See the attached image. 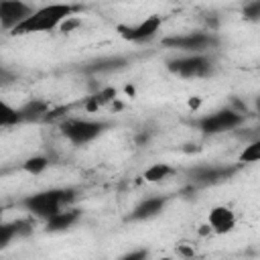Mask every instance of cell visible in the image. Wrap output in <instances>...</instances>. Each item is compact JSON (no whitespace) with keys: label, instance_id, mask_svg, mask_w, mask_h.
I'll list each match as a JSON object with an SVG mask.
<instances>
[{"label":"cell","instance_id":"cell-1","mask_svg":"<svg viewBox=\"0 0 260 260\" xmlns=\"http://www.w3.org/2000/svg\"><path fill=\"white\" fill-rule=\"evenodd\" d=\"M79 10H81V6L67 4V2H55V4L41 6L28 18H24L20 24H16L12 28V35H32V32H47V30L59 28V24L65 18L73 16Z\"/></svg>","mask_w":260,"mask_h":260},{"label":"cell","instance_id":"cell-2","mask_svg":"<svg viewBox=\"0 0 260 260\" xmlns=\"http://www.w3.org/2000/svg\"><path fill=\"white\" fill-rule=\"evenodd\" d=\"M77 197V191L73 187H61V189H47V191H39L32 195H26L20 205L35 217L39 219H47L53 213L69 207Z\"/></svg>","mask_w":260,"mask_h":260},{"label":"cell","instance_id":"cell-3","mask_svg":"<svg viewBox=\"0 0 260 260\" xmlns=\"http://www.w3.org/2000/svg\"><path fill=\"white\" fill-rule=\"evenodd\" d=\"M61 134L75 146H83L91 140H95L106 128V122L100 120H85V118H65L61 122Z\"/></svg>","mask_w":260,"mask_h":260},{"label":"cell","instance_id":"cell-4","mask_svg":"<svg viewBox=\"0 0 260 260\" xmlns=\"http://www.w3.org/2000/svg\"><path fill=\"white\" fill-rule=\"evenodd\" d=\"M246 114L234 110V108H221L217 112L205 114L199 120H195V126L203 132V134H221V132H230L236 130L244 124Z\"/></svg>","mask_w":260,"mask_h":260},{"label":"cell","instance_id":"cell-5","mask_svg":"<svg viewBox=\"0 0 260 260\" xmlns=\"http://www.w3.org/2000/svg\"><path fill=\"white\" fill-rule=\"evenodd\" d=\"M167 69L179 77H207L213 73V61L205 53H189L169 59Z\"/></svg>","mask_w":260,"mask_h":260},{"label":"cell","instance_id":"cell-6","mask_svg":"<svg viewBox=\"0 0 260 260\" xmlns=\"http://www.w3.org/2000/svg\"><path fill=\"white\" fill-rule=\"evenodd\" d=\"M219 39L215 37V32H205V30H197V32H187V35H177V37H167L162 39V45L169 49H179L185 53H205L213 47H217Z\"/></svg>","mask_w":260,"mask_h":260},{"label":"cell","instance_id":"cell-7","mask_svg":"<svg viewBox=\"0 0 260 260\" xmlns=\"http://www.w3.org/2000/svg\"><path fill=\"white\" fill-rule=\"evenodd\" d=\"M160 24H162V18L158 14H150L146 16L142 22L134 24V26H128V24H118L116 30L118 35L124 39V41H130V43H146L150 41L152 37H156V32L160 30Z\"/></svg>","mask_w":260,"mask_h":260},{"label":"cell","instance_id":"cell-8","mask_svg":"<svg viewBox=\"0 0 260 260\" xmlns=\"http://www.w3.org/2000/svg\"><path fill=\"white\" fill-rule=\"evenodd\" d=\"M238 167H215V165H197L187 169V177L197 183V185H217L225 179H230L232 175H236Z\"/></svg>","mask_w":260,"mask_h":260},{"label":"cell","instance_id":"cell-9","mask_svg":"<svg viewBox=\"0 0 260 260\" xmlns=\"http://www.w3.org/2000/svg\"><path fill=\"white\" fill-rule=\"evenodd\" d=\"M32 12L35 8L22 0H0V24L4 30H12Z\"/></svg>","mask_w":260,"mask_h":260},{"label":"cell","instance_id":"cell-10","mask_svg":"<svg viewBox=\"0 0 260 260\" xmlns=\"http://www.w3.org/2000/svg\"><path fill=\"white\" fill-rule=\"evenodd\" d=\"M167 201H169V197H146V199H142L134 209H132V213L128 215V219H132V221H146V219H152V217H156L162 209H165V205H167Z\"/></svg>","mask_w":260,"mask_h":260},{"label":"cell","instance_id":"cell-11","mask_svg":"<svg viewBox=\"0 0 260 260\" xmlns=\"http://www.w3.org/2000/svg\"><path fill=\"white\" fill-rule=\"evenodd\" d=\"M207 223L211 225V232L215 234H228L236 228V215L230 207L225 205H217L209 211L207 215Z\"/></svg>","mask_w":260,"mask_h":260},{"label":"cell","instance_id":"cell-12","mask_svg":"<svg viewBox=\"0 0 260 260\" xmlns=\"http://www.w3.org/2000/svg\"><path fill=\"white\" fill-rule=\"evenodd\" d=\"M81 217V211L79 209H75V207H65V209H61V211H57V213H53L51 217H47L45 219V230L47 232H65V230H69L77 219Z\"/></svg>","mask_w":260,"mask_h":260},{"label":"cell","instance_id":"cell-13","mask_svg":"<svg viewBox=\"0 0 260 260\" xmlns=\"http://www.w3.org/2000/svg\"><path fill=\"white\" fill-rule=\"evenodd\" d=\"M126 65H128L126 57H118V55L116 57H100V59L91 61L85 67V71L87 73H110V71H118V69H122Z\"/></svg>","mask_w":260,"mask_h":260},{"label":"cell","instance_id":"cell-14","mask_svg":"<svg viewBox=\"0 0 260 260\" xmlns=\"http://www.w3.org/2000/svg\"><path fill=\"white\" fill-rule=\"evenodd\" d=\"M18 110H20L22 122H39V120H45V116L49 114L51 108L45 100H30L24 106H20Z\"/></svg>","mask_w":260,"mask_h":260},{"label":"cell","instance_id":"cell-15","mask_svg":"<svg viewBox=\"0 0 260 260\" xmlns=\"http://www.w3.org/2000/svg\"><path fill=\"white\" fill-rule=\"evenodd\" d=\"M116 95H118V91H116L114 87H98V89L85 100V106H83V108H85L87 112H95V110H100V108L112 104V102L116 100Z\"/></svg>","mask_w":260,"mask_h":260},{"label":"cell","instance_id":"cell-16","mask_svg":"<svg viewBox=\"0 0 260 260\" xmlns=\"http://www.w3.org/2000/svg\"><path fill=\"white\" fill-rule=\"evenodd\" d=\"M173 173H175V169L169 167L167 162H154V165H150V167L142 173V179H144L146 183H160V181H165L167 177H171Z\"/></svg>","mask_w":260,"mask_h":260},{"label":"cell","instance_id":"cell-17","mask_svg":"<svg viewBox=\"0 0 260 260\" xmlns=\"http://www.w3.org/2000/svg\"><path fill=\"white\" fill-rule=\"evenodd\" d=\"M240 165H252V162H260V138L252 140L244 146V150L238 156Z\"/></svg>","mask_w":260,"mask_h":260},{"label":"cell","instance_id":"cell-18","mask_svg":"<svg viewBox=\"0 0 260 260\" xmlns=\"http://www.w3.org/2000/svg\"><path fill=\"white\" fill-rule=\"evenodd\" d=\"M22 122V116H20V110L18 108H12V106H8L6 102L2 104V110H0V124L4 126V128H8V126H16V124H20Z\"/></svg>","mask_w":260,"mask_h":260},{"label":"cell","instance_id":"cell-19","mask_svg":"<svg viewBox=\"0 0 260 260\" xmlns=\"http://www.w3.org/2000/svg\"><path fill=\"white\" fill-rule=\"evenodd\" d=\"M47 167H49V158H47V156H43V154L28 156V158L22 162V169H24L28 175H41Z\"/></svg>","mask_w":260,"mask_h":260},{"label":"cell","instance_id":"cell-20","mask_svg":"<svg viewBox=\"0 0 260 260\" xmlns=\"http://www.w3.org/2000/svg\"><path fill=\"white\" fill-rule=\"evenodd\" d=\"M242 18L248 22L260 20V0H246L242 6Z\"/></svg>","mask_w":260,"mask_h":260},{"label":"cell","instance_id":"cell-21","mask_svg":"<svg viewBox=\"0 0 260 260\" xmlns=\"http://www.w3.org/2000/svg\"><path fill=\"white\" fill-rule=\"evenodd\" d=\"M12 238H16V228H14V223H12V221H10V223H2V225H0V250H4V248L10 244Z\"/></svg>","mask_w":260,"mask_h":260},{"label":"cell","instance_id":"cell-22","mask_svg":"<svg viewBox=\"0 0 260 260\" xmlns=\"http://www.w3.org/2000/svg\"><path fill=\"white\" fill-rule=\"evenodd\" d=\"M77 26H81V18H77V16L73 14V16L65 18V20L59 24V30H61V32H71V30H75Z\"/></svg>","mask_w":260,"mask_h":260},{"label":"cell","instance_id":"cell-23","mask_svg":"<svg viewBox=\"0 0 260 260\" xmlns=\"http://www.w3.org/2000/svg\"><path fill=\"white\" fill-rule=\"evenodd\" d=\"M146 256H148L146 250H136V252H128V254H124L122 258H124V260H140V258H146Z\"/></svg>","mask_w":260,"mask_h":260},{"label":"cell","instance_id":"cell-24","mask_svg":"<svg viewBox=\"0 0 260 260\" xmlns=\"http://www.w3.org/2000/svg\"><path fill=\"white\" fill-rule=\"evenodd\" d=\"M177 254H181V256H193V252L189 248H185V246H179L177 248Z\"/></svg>","mask_w":260,"mask_h":260},{"label":"cell","instance_id":"cell-25","mask_svg":"<svg viewBox=\"0 0 260 260\" xmlns=\"http://www.w3.org/2000/svg\"><path fill=\"white\" fill-rule=\"evenodd\" d=\"M189 106H191L193 110H197V108L201 106V98H191V100H189Z\"/></svg>","mask_w":260,"mask_h":260},{"label":"cell","instance_id":"cell-26","mask_svg":"<svg viewBox=\"0 0 260 260\" xmlns=\"http://www.w3.org/2000/svg\"><path fill=\"white\" fill-rule=\"evenodd\" d=\"M124 91H126L128 95H134V87H132V85H126V89H124Z\"/></svg>","mask_w":260,"mask_h":260},{"label":"cell","instance_id":"cell-27","mask_svg":"<svg viewBox=\"0 0 260 260\" xmlns=\"http://www.w3.org/2000/svg\"><path fill=\"white\" fill-rule=\"evenodd\" d=\"M256 112H258V116H260V98L256 100Z\"/></svg>","mask_w":260,"mask_h":260},{"label":"cell","instance_id":"cell-28","mask_svg":"<svg viewBox=\"0 0 260 260\" xmlns=\"http://www.w3.org/2000/svg\"><path fill=\"white\" fill-rule=\"evenodd\" d=\"M118 2H126V0H118Z\"/></svg>","mask_w":260,"mask_h":260}]
</instances>
